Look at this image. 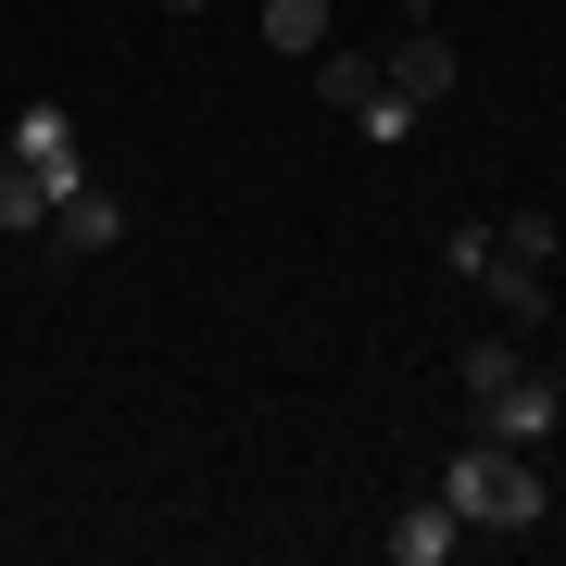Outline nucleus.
<instances>
[{
    "mask_svg": "<svg viewBox=\"0 0 566 566\" xmlns=\"http://www.w3.org/2000/svg\"><path fill=\"white\" fill-rule=\"evenodd\" d=\"M453 378H465V403H504V390L528 378V353H516V327H504V340H465V365H453Z\"/></svg>",
    "mask_w": 566,
    "mask_h": 566,
    "instance_id": "10",
    "label": "nucleus"
},
{
    "mask_svg": "<svg viewBox=\"0 0 566 566\" xmlns=\"http://www.w3.org/2000/svg\"><path fill=\"white\" fill-rule=\"evenodd\" d=\"M479 416H491V441H516V453H542L554 428H566V378H554V365H528V378L504 390V403H479Z\"/></svg>",
    "mask_w": 566,
    "mask_h": 566,
    "instance_id": "3",
    "label": "nucleus"
},
{
    "mask_svg": "<svg viewBox=\"0 0 566 566\" xmlns=\"http://www.w3.org/2000/svg\"><path fill=\"white\" fill-rule=\"evenodd\" d=\"M353 139H378V151H403V139H416V102H403V88L378 76V88H365V102H353Z\"/></svg>",
    "mask_w": 566,
    "mask_h": 566,
    "instance_id": "12",
    "label": "nucleus"
},
{
    "mask_svg": "<svg viewBox=\"0 0 566 566\" xmlns=\"http://www.w3.org/2000/svg\"><path fill=\"white\" fill-rule=\"evenodd\" d=\"M51 240H63V252H114V240H126V202H114L102 177L63 189V202H51Z\"/></svg>",
    "mask_w": 566,
    "mask_h": 566,
    "instance_id": "6",
    "label": "nucleus"
},
{
    "mask_svg": "<svg viewBox=\"0 0 566 566\" xmlns=\"http://www.w3.org/2000/svg\"><path fill=\"white\" fill-rule=\"evenodd\" d=\"M0 227H13V240H51V177L13 151V126H0Z\"/></svg>",
    "mask_w": 566,
    "mask_h": 566,
    "instance_id": "8",
    "label": "nucleus"
},
{
    "mask_svg": "<svg viewBox=\"0 0 566 566\" xmlns=\"http://www.w3.org/2000/svg\"><path fill=\"white\" fill-rule=\"evenodd\" d=\"M164 13H202V0H164Z\"/></svg>",
    "mask_w": 566,
    "mask_h": 566,
    "instance_id": "14",
    "label": "nucleus"
},
{
    "mask_svg": "<svg viewBox=\"0 0 566 566\" xmlns=\"http://www.w3.org/2000/svg\"><path fill=\"white\" fill-rule=\"evenodd\" d=\"M13 151L51 177V202H63V189H88V151H76V114H63V102H25V114H13Z\"/></svg>",
    "mask_w": 566,
    "mask_h": 566,
    "instance_id": "4",
    "label": "nucleus"
},
{
    "mask_svg": "<svg viewBox=\"0 0 566 566\" xmlns=\"http://www.w3.org/2000/svg\"><path fill=\"white\" fill-rule=\"evenodd\" d=\"M441 504H453L465 528H542L554 491H542V465H528L516 441H491V428H479V441L441 465Z\"/></svg>",
    "mask_w": 566,
    "mask_h": 566,
    "instance_id": "1",
    "label": "nucleus"
},
{
    "mask_svg": "<svg viewBox=\"0 0 566 566\" xmlns=\"http://www.w3.org/2000/svg\"><path fill=\"white\" fill-rule=\"evenodd\" d=\"M378 76H390V88H403V102L428 114V102H453V88H465V51H453L428 13H403V39H390V63H378Z\"/></svg>",
    "mask_w": 566,
    "mask_h": 566,
    "instance_id": "2",
    "label": "nucleus"
},
{
    "mask_svg": "<svg viewBox=\"0 0 566 566\" xmlns=\"http://www.w3.org/2000/svg\"><path fill=\"white\" fill-rule=\"evenodd\" d=\"M479 290L504 303V327H554V264H516V252H491V264H479Z\"/></svg>",
    "mask_w": 566,
    "mask_h": 566,
    "instance_id": "7",
    "label": "nucleus"
},
{
    "mask_svg": "<svg viewBox=\"0 0 566 566\" xmlns=\"http://www.w3.org/2000/svg\"><path fill=\"white\" fill-rule=\"evenodd\" d=\"M491 252H516V264H554V252H566V227H554V214H504V240H491Z\"/></svg>",
    "mask_w": 566,
    "mask_h": 566,
    "instance_id": "13",
    "label": "nucleus"
},
{
    "mask_svg": "<svg viewBox=\"0 0 566 566\" xmlns=\"http://www.w3.org/2000/svg\"><path fill=\"white\" fill-rule=\"evenodd\" d=\"M453 542H465V516L441 504V491H428V504H403V516H390V528H378V554H390V566H441Z\"/></svg>",
    "mask_w": 566,
    "mask_h": 566,
    "instance_id": "5",
    "label": "nucleus"
},
{
    "mask_svg": "<svg viewBox=\"0 0 566 566\" xmlns=\"http://www.w3.org/2000/svg\"><path fill=\"white\" fill-rule=\"evenodd\" d=\"M327 25H340L327 0H264V51H277V63H315V51H327Z\"/></svg>",
    "mask_w": 566,
    "mask_h": 566,
    "instance_id": "9",
    "label": "nucleus"
},
{
    "mask_svg": "<svg viewBox=\"0 0 566 566\" xmlns=\"http://www.w3.org/2000/svg\"><path fill=\"white\" fill-rule=\"evenodd\" d=\"M365 88H378V51H340V39H327V51H315V102H327V114H353Z\"/></svg>",
    "mask_w": 566,
    "mask_h": 566,
    "instance_id": "11",
    "label": "nucleus"
}]
</instances>
